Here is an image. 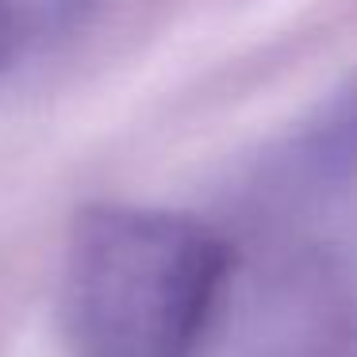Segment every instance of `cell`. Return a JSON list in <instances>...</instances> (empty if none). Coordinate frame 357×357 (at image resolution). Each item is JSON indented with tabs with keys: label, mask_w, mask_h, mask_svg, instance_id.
Masks as SVG:
<instances>
[{
	"label": "cell",
	"mask_w": 357,
	"mask_h": 357,
	"mask_svg": "<svg viewBox=\"0 0 357 357\" xmlns=\"http://www.w3.org/2000/svg\"><path fill=\"white\" fill-rule=\"evenodd\" d=\"M231 273V242L200 219L93 208L66 250L62 326L81 357H196Z\"/></svg>",
	"instance_id": "1"
},
{
	"label": "cell",
	"mask_w": 357,
	"mask_h": 357,
	"mask_svg": "<svg viewBox=\"0 0 357 357\" xmlns=\"http://www.w3.org/2000/svg\"><path fill=\"white\" fill-rule=\"evenodd\" d=\"M357 169V73L319 104L280 154V173L300 188L338 185Z\"/></svg>",
	"instance_id": "2"
}]
</instances>
